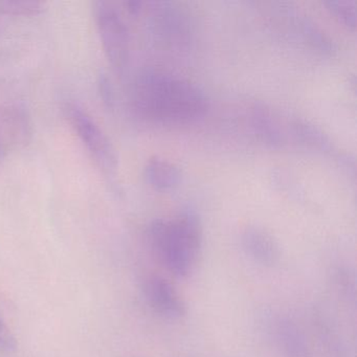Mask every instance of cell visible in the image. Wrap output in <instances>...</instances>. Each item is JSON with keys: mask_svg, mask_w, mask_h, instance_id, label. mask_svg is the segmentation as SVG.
Masks as SVG:
<instances>
[{"mask_svg": "<svg viewBox=\"0 0 357 357\" xmlns=\"http://www.w3.org/2000/svg\"><path fill=\"white\" fill-rule=\"evenodd\" d=\"M132 105L144 120L167 126L194 124L204 118L208 96L195 83L166 70H142L132 87Z\"/></svg>", "mask_w": 357, "mask_h": 357, "instance_id": "cell-1", "label": "cell"}, {"mask_svg": "<svg viewBox=\"0 0 357 357\" xmlns=\"http://www.w3.org/2000/svg\"><path fill=\"white\" fill-rule=\"evenodd\" d=\"M148 238L156 256L169 271L188 278L197 265L202 248V221L193 211H183L172 218L152 221Z\"/></svg>", "mask_w": 357, "mask_h": 357, "instance_id": "cell-2", "label": "cell"}, {"mask_svg": "<svg viewBox=\"0 0 357 357\" xmlns=\"http://www.w3.org/2000/svg\"><path fill=\"white\" fill-rule=\"evenodd\" d=\"M98 33L106 58L118 74H123L130 58L128 26L116 5L98 1L93 5Z\"/></svg>", "mask_w": 357, "mask_h": 357, "instance_id": "cell-3", "label": "cell"}, {"mask_svg": "<svg viewBox=\"0 0 357 357\" xmlns=\"http://www.w3.org/2000/svg\"><path fill=\"white\" fill-rule=\"evenodd\" d=\"M66 116L93 160L108 176L116 177L118 158L108 137L84 108L68 103Z\"/></svg>", "mask_w": 357, "mask_h": 357, "instance_id": "cell-4", "label": "cell"}, {"mask_svg": "<svg viewBox=\"0 0 357 357\" xmlns=\"http://www.w3.org/2000/svg\"><path fill=\"white\" fill-rule=\"evenodd\" d=\"M271 15L288 35L312 51L325 56H333L337 52L333 38L305 12L288 3H277L271 10Z\"/></svg>", "mask_w": 357, "mask_h": 357, "instance_id": "cell-5", "label": "cell"}, {"mask_svg": "<svg viewBox=\"0 0 357 357\" xmlns=\"http://www.w3.org/2000/svg\"><path fill=\"white\" fill-rule=\"evenodd\" d=\"M147 6L152 34L168 47H185L191 29L183 12L170 3H148Z\"/></svg>", "mask_w": 357, "mask_h": 357, "instance_id": "cell-6", "label": "cell"}, {"mask_svg": "<svg viewBox=\"0 0 357 357\" xmlns=\"http://www.w3.org/2000/svg\"><path fill=\"white\" fill-rule=\"evenodd\" d=\"M290 116H285L264 103L255 102L248 108V123L262 143L273 148L291 145Z\"/></svg>", "mask_w": 357, "mask_h": 357, "instance_id": "cell-7", "label": "cell"}, {"mask_svg": "<svg viewBox=\"0 0 357 357\" xmlns=\"http://www.w3.org/2000/svg\"><path fill=\"white\" fill-rule=\"evenodd\" d=\"M144 294L150 307L166 319H181L187 312L183 298L165 278L160 275L148 278L144 285Z\"/></svg>", "mask_w": 357, "mask_h": 357, "instance_id": "cell-8", "label": "cell"}, {"mask_svg": "<svg viewBox=\"0 0 357 357\" xmlns=\"http://www.w3.org/2000/svg\"><path fill=\"white\" fill-rule=\"evenodd\" d=\"M271 333L284 357H311L310 346L304 330L290 317H275L271 325Z\"/></svg>", "mask_w": 357, "mask_h": 357, "instance_id": "cell-9", "label": "cell"}, {"mask_svg": "<svg viewBox=\"0 0 357 357\" xmlns=\"http://www.w3.org/2000/svg\"><path fill=\"white\" fill-rule=\"evenodd\" d=\"M241 245L252 260L263 266L273 267L279 262L281 252L277 241L261 227H246L241 233Z\"/></svg>", "mask_w": 357, "mask_h": 357, "instance_id": "cell-10", "label": "cell"}, {"mask_svg": "<svg viewBox=\"0 0 357 357\" xmlns=\"http://www.w3.org/2000/svg\"><path fill=\"white\" fill-rule=\"evenodd\" d=\"M0 127L9 146H24L31 137L28 114L20 106L9 105L0 109Z\"/></svg>", "mask_w": 357, "mask_h": 357, "instance_id": "cell-11", "label": "cell"}, {"mask_svg": "<svg viewBox=\"0 0 357 357\" xmlns=\"http://www.w3.org/2000/svg\"><path fill=\"white\" fill-rule=\"evenodd\" d=\"M314 325L325 357H352L346 338L335 321L325 312L314 314Z\"/></svg>", "mask_w": 357, "mask_h": 357, "instance_id": "cell-12", "label": "cell"}, {"mask_svg": "<svg viewBox=\"0 0 357 357\" xmlns=\"http://www.w3.org/2000/svg\"><path fill=\"white\" fill-rule=\"evenodd\" d=\"M144 176L156 191L169 192L181 185L183 173L174 162L154 156L146 162Z\"/></svg>", "mask_w": 357, "mask_h": 357, "instance_id": "cell-13", "label": "cell"}, {"mask_svg": "<svg viewBox=\"0 0 357 357\" xmlns=\"http://www.w3.org/2000/svg\"><path fill=\"white\" fill-rule=\"evenodd\" d=\"M328 11L347 28L355 30L357 26V3L355 0H326Z\"/></svg>", "mask_w": 357, "mask_h": 357, "instance_id": "cell-14", "label": "cell"}, {"mask_svg": "<svg viewBox=\"0 0 357 357\" xmlns=\"http://www.w3.org/2000/svg\"><path fill=\"white\" fill-rule=\"evenodd\" d=\"M47 9L43 1H22V0H0V14L13 16H36Z\"/></svg>", "mask_w": 357, "mask_h": 357, "instance_id": "cell-15", "label": "cell"}, {"mask_svg": "<svg viewBox=\"0 0 357 357\" xmlns=\"http://www.w3.org/2000/svg\"><path fill=\"white\" fill-rule=\"evenodd\" d=\"M17 348L16 338L12 334L11 330L7 327L5 321L0 317V350L13 352Z\"/></svg>", "mask_w": 357, "mask_h": 357, "instance_id": "cell-16", "label": "cell"}, {"mask_svg": "<svg viewBox=\"0 0 357 357\" xmlns=\"http://www.w3.org/2000/svg\"><path fill=\"white\" fill-rule=\"evenodd\" d=\"M99 87L104 103L107 104L108 106L114 105V87H112V82H110L109 79H108L105 75H102V76L100 77Z\"/></svg>", "mask_w": 357, "mask_h": 357, "instance_id": "cell-17", "label": "cell"}, {"mask_svg": "<svg viewBox=\"0 0 357 357\" xmlns=\"http://www.w3.org/2000/svg\"><path fill=\"white\" fill-rule=\"evenodd\" d=\"M8 149L9 148H8L5 137H3V131H1V127H0V162H3V158H6Z\"/></svg>", "mask_w": 357, "mask_h": 357, "instance_id": "cell-18", "label": "cell"}]
</instances>
